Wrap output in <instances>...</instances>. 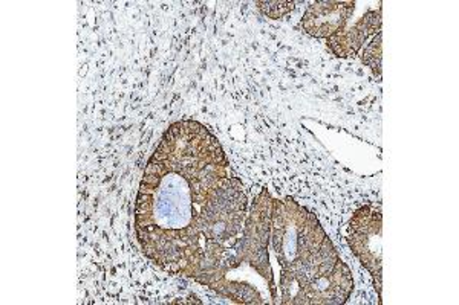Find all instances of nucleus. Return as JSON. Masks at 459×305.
Wrapping results in <instances>:
<instances>
[{"label":"nucleus","instance_id":"obj_1","mask_svg":"<svg viewBox=\"0 0 459 305\" xmlns=\"http://www.w3.org/2000/svg\"><path fill=\"white\" fill-rule=\"evenodd\" d=\"M230 176L229 159L209 130L196 121L170 125L147 164L136 199L143 252L161 269L194 278L203 258L201 211Z\"/></svg>","mask_w":459,"mask_h":305},{"label":"nucleus","instance_id":"obj_2","mask_svg":"<svg viewBox=\"0 0 459 305\" xmlns=\"http://www.w3.org/2000/svg\"><path fill=\"white\" fill-rule=\"evenodd\" d=\"M328 238L317 217L292 199L273 200L272 241L283 269L316 252Z\"/></svg>","mask_w":459,"mask_h":305},{"label":"nucleus","instance_id":"obj_3","mask_svg":"<svg viewBox=\"0 0 459 305\" xmlns=\"http://www.w3.org/2000/svg\"><path fill=\"white\" fill-rule=\"evenodd\" d=\"M273 200L274 199L266 190L259 192L247 217L239 241L227 263V275L242 267V264L250 266L251 269L256 270L266 281L268 289L272 292L273 302L277 304L276 283L268 255V244L272 241Z\"/></svg>","mask_w":459,"mask_h":305},{"label":"nucleus","instance_id":"obj_4","mask_svg":"<svg viewBox=\"0 0 459 305\" xmlns=\"http://www.w3.org/2000/svg\"><path fill=\"white\" fill-rule=\"evenodd\" d=\"M351 249L376 280L377 292L381 298L383 276V216L378 208L366 205L355 211L350 222L348 235Z\"/></svg>","mask_w":459,"mask_h":305},{"label":"nucleus","instance_id":"obj_5","mask_svg":"<svg viewBox=\"0 0 459 305\" xmlns=\"http://www.w3.org/2000/svg\"><path fill=\"white\" fill-rule=\"evenodd\" d=\"M355 2H316L305 11L300 28L316 38H329L344 30L354 13Z\"/></svg>","mask_w":459,"mask_h":305},{"label":"nucleus","instance_id":"obj_6","mask_svg":"<svg viewBox=\"0 0 459 305\" xmlns=\"http://www.w3.org/2000/svg\"><path fill=\"white\" fill-rule=\"evenodd\" d=\"M381 21V10L368 11L352 28L342 30L329 37V49L334 52L335 57H354L369 37L380 32Z\"/></svg>","mask_w":459,"mask_h":305},{"label":"nucleus","instance_id":"obj_7","mask_svg":"<svg viewBox=\"0 0 459 305\" xmlns=\"http://www.w3.org/2000/svg\"><path fill=\"white\" fill-rule=\"evenodd\" d=\"M381 58H383V42H381V32H378L374 40H372L363 51L361 55V62L366 64L368 68L372 69V72L376 73L377 77H381Z\"/></svg>","mask_w":459,"mask_h":305},{"label":"nucleus","instance_id":"obj_8","mask_svg":"<svg viewBox=\"0 0 459 305\" xmlns=\"http://www.w3.org/2000/svg\"><path fill=\"white\" fill-rule=\"evenodd\" d=\"M294 5H296L294 2H257V6L262 11V14H265L273 21L287 16L288 13L294 8Z\"/></svg>","mask_w":459,"mask_h":305}]
</instances>
